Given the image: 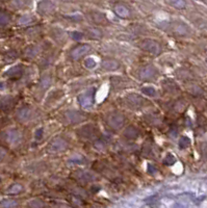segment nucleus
Masks as SVG:
<instances>
[{"label":"nucleus","instance_id":"1","mask_svg":"<svg viewBox=\"0 0 207 208\" xmlns=\"http://www.w3.org/2000/svg\"><path fill=\"white\" fill-rule=\"evenodd\" d=\"M94 96H95V89H91L89 91L84 92L78 97L79 104L82 107H91L93 102H94Z\"/></svg>","mask_w":207,"mask_h":208},{"label":"nucleus","instance_id":"2","mask_svg":"<svg viewBox=\"0 0 207 208\" xmlns=\"http://www.w3.org/2000/svg\"><path fill=\"white\" fill-rule=\"evenodd\" d=\"M141 48L143 50L149 52L151 54H158L160 51V46L156 41L153 40H145L141 43Z\"/></svg>","mask_w":207,"mask_h":208},{"label":"nucleus","instance_id":"3","mask_svg":"<svg viewBox=\"0 0 207 208\" xmlns=\"http://www.w3.org/2000/svg\"><path fill=\"white\" fill-rule=\"evenodd\" d=\"M78 132H79L78 134L80 136H82V138H95V136L97 135L98 129L93 125H86V126L81 127V128L78 130Z\"/></svg>","mask_w":207,"mask_h":208},{"label":"nucleus","instance_id":"4","mask_svg":"<svg viewBox=\"0 0 207 208\" xmlns=\"http://www.w3.org/2000/svg\"><path fill=\"white\" fill-rule=\"evenodd\" d=\"M156 74H157V70L152 66L144 67L138 71V77L144 80L153 78L154 76H156Z\"/></svg>","mask_w":207,"mask_h":208},{"label":"nucleus","instance_id":"5","mask_svg":"<svg viewBox=\"0 0 207 208\" xmlns=\"http://www.w3.org/2000/svg\"><path fill=\"white\" fill-rule=\"evenodd\" d=\"M89 49H91V47L86 44L77 46V47L74 48L72 52H71V57H72L73 60H78V58L83 56L85 53H88L89 51Z\"/></svg>","mask_w":207,"mask_h":208},{"label":"nucleus","instance_id":"6","mask_svg":"<svg viewBox=\"0 0 207 208\" xmlns=\"http://www.w3.org/2000/svg\"><path fill=\"white\" fill-rule=\"evenodd\" d=\"M107 122H108V125L112 127V128L119 129L120 127L123 125V123H124V118H123L122 114H112L110 117H108Z\"/></svg>","mask_w":207,"mask_h":208},{"label":"nucleus","instance_id":"7","mask_svg":"<svg viewBox=\"0 0 207 208\" xmlns=\"http://www.w3.org/2000/svg\"><path fill=\"white\" fill-rule=\"evenodd\" d=\"M68 147V143L63 138H56L51 143L50 145V151L51 152H60L66 150Z\"/></svg>","mask_w":207,"mask_h":208},{"label":"nucleus","instance_id":"8","mask_svg":"<svg viewBox=\"0 0 207 208\" xmlns=\"http://www.w3.org/2000/svg\"><path fill=\"white\" fill-rule=\"evenodd\" d=\"M66 117L71 123H79L84 120L85 118L84 114H82L77 110H68L66 113Z\"/></svg>","mask_w":207,"mask_h":208},{"label":"nucleus","instance_id":"9","mask_svg":"<svg viewBox=\"0 0 207 208\" xmlns=\"http://www.w3.org/2000/svg\"><path fill=\"white\" fill-rule=\"evenodd\" d=\"M5 138L10 144H18L21 141V133L16 129H11L5 134Z\"/></svg>","mask_w":207,"mask_h":208},{"label":"nucleus","instance_id":"10","mask_svg":"<svg viewBox=\"0 0 207 208\" xmlns=\"http://www.w3.org/2000/svg\"><path fill=\"white\" fill-rule=\"evenodd\" d=\"M23 73V66L21 65H18V66L12 67L11 69H8L7 72H5V75L8 77H12V78H18L22 75Z\"/></svg>","mask_w":207,"mask_h":208},{"label":"nucleus","instance_id":"11","mask_svg":"<svg viewBox=\"0 0 207 208\" xmlns=\"http://www.w3.org/2000/svg\"><path fill=\"white\" fill-rule=\"evenodd\" d=\"M126 101H127V103H128L129 106L137 108V107H140V106H141L142 102H143V99H142L141 96L132 94V95L128 96V97L126 98Z\"/></svg>","mask_w":207,"mask_h":208},{"label":"nucleus","instance_id":"12","mask_svg":"<svg viewBox=\"0 0 207 208\" xmlns=\"http://www.w3.org/2000/svg\"><path fill=\"white\" fill-rule=\"evenodd\" d=\"M119 64L118 61L113 60H106L102 63V68L106 71H113L116 69H118Z\"/></svg>","mask_w":207,"mask_h":208},{"label":"nucleus","instance_id":"13","mask_svg":"<svg viewBox=\"0 0 207 208\" xmlns=\"http://www.w3.org/2000/svg\"><path fill=\"white\" fill-rule=\"evenodd\" d=\"M38 7H39L38 10L40 12H42V13H48V12H51L54 8V3L50 1L41 2V3H39Z\"/></svg>","mask_w":207,"mask_h":208},{"label":"nucleus","instance_id":"14","mask_svg":"<svg viewBox=\"0 0 207 208\" xmlns=\"http://www.w3.org/2000/svg\"><path fill=\"white\" fill-rule=\"evenodd\" d=\"M115 12L116 14L118 15V16L122 17V18H127L129 16V11L128 8L124 7V5L122 4H118L115 7Z\"/></svg>","mask_w":207,"mask_h":208},{"label":"nucleus","instance_id":"15","mask_svg":"<svg viewBox=\"0 0 207 208\" xmlns=\"http://www.w3.org/2000/svg\"><path fill=\"white\" fill-rule=\"evenodd\" d=\"M30 114H31V111H30L29 108L27 107H23L18 111V119L21 121H26L30 118Z\"/></svg>","mask_w":207,"mask_h":208},{"label":"nucleus","instance_id":"16","mask_svg":"<svg viewBox=\"0 0 207 208\" xmlns=\"http://www.w3.org/2000/svg\"><path fill=\"white\" fill-rule=\"evenodd\" d=\"M124 135L128 138H135L138 136V130L134 126H129L125 129Z\"/></svg>","mask_w":207,"mask_h":208},{"label":"nucleus","instance_id":"17","mask_svg":"<svg viewBox=\"0 0 207 208\" xmlns=\"http://www.w3.org/2000/svg\"><path fill=\"white\" fill-rule=\"evenodd\" d=\"M22 189H23V188H22V185L16 183V184L12 185L11 187H8L7 192V194H10V195H17V194H19V192L22 191Z\"/></svg>","mask_w":207,"mask_h":208},{"label":"nucleus","instance_id":"18","mask_svg":"<svg viewBox=\"0 0 207 208\" xmlns=\"http://www.w3.org/2000/svg\"><path fill=\"white\" fill-rule=\"evenodd\" d=\"M17 206V202L15 200H2L0 202V207L1 208H15Z\"/></svg>","mask_w":207,"mask_h":208},{"label":"nucleus","instance_id":"19","mask_svg":"<svg viewBox=\"0 0 207 208\" xmlns=\"http://www.w3.org/2000/svg\"><path fill=\"white\" fill-rule=\"evenodd\" d=\"M142 92H143V94L150 96V97H153V96L156 95V89L152 86H145V88L142 89Z\"/></svg>","mask_w":207,"mask_h":208},{"label":"nucleus","instance_id":"20","mask_svg":"<svg viewBox=\"0 0 207 208\" xmlns=\"http://www.w3.org/2000/svg\"><path fill=\"white\" fill-rule=\"evenodd\" d=\"M26 55L28 57H33L36 56V54L39 53V47H36V46H31V47L26 49Z\"/></svg>","mask_w":207,"mask_h":208},{"label":"nucleus","instance_id":"21","mask_svg":"<svg viewBox=\"0 0 207 208\" xmlns=\"http://www.w3.org/2000/svg\"><path fill=\"white\" fill-rule=\"evenodd\" d=\"M190 144V138H186V136H182L180 138V141H179V148L180 149H185L187 148L188 146Z\"/></svg>","mask_w":207,"mask_h":208},{"label":"nucleus","instance_id":"22","mask_svg":"<svg viewBox=\"0 0 207 208\" xmlns=\"http://www.w3.org/2000/svg\"><path fill=\"white\" fill-rule=\"evenodd\" d=\"M8 22H10V16L3 12H0V25H7Z\"/></svg>","mask_w":207,"mask_h":208},{"label":"nucleus","instance_id":"23","mask_svg":"<svg viewBox=\"0 0 207 208\" xmlns=\"http://www.w3.org/2000/svg\"><path fill=\"white\" fill-rule=\"evenodd\" d=\"M175 161H176V158H175L174 155L168 154L165 157V159H163V163L166 164V166H172V164L175 163Z\"/></svg>","mask_w":207,"mask_h":208},{"label":"nucleus","instance_id":"24","mask_svg":"<svg viewBox=\"0 0 207 208\" xmlns=\"http://www.w3.org/2000/svg\"><path fill=\"white\" fill-rule=\"evenodd\" d=\"M84 66L88 68V69H93V68L96 67V61L93 57H89L84 60Z\"/></svg>","mask_w":207,"mask_h":208},{"label":"nucleus","instance_id":"25","mask_svg":"<svg viewBox=\"0 0 207 208\" xmlns=\"http://www.w3.org/2000/svg\"><path fill=\"white\" fill-rule=\"evenodd\" d=\"M29 206L31 208H43V206H44V203H43L41 200H38V199H36V200H32L31 202H30Z\"/></svg>","mask_w":207,"mask_h":208},{"label":"nucleus","instance_id":"26","mask_svg":"<svg viewBox=\"0 0 207 208\" xmlns=\"http://www.w3.org/2000/svg\"><path fill=\"white\" fill-rule=\"evenodd\" d=\"M174 29L176 32L179 33V35H184V33L186 32V28H185V26L183 24H177V25L174 26Z\"/></svg>","mask_w":207,"mask_h":208},{"label":"nucleus","instance_id":"27","mask_svg":"<svg viewBox=\"0 0 207 208\" xmlns=\"http://www.w3.org/2000/svg\"><path fill=\"white\" fill-rule=\"evenodd\" d=\"M170 4L173 5V7H177V8H183L185 7V2L182 1V0H176V1H170Z\"/></svg>","mask_w":207,"mask_h":208},{"label":"nucleus","instance_id":"28","mask_svg":"<svg viewBox=\"0 0 207 208\" xmlns=\"http://www.w3.org/2000/svg\"><path fill=\"white\" fill-rule=\"evenodd\" d=\"M30 21H31V18L30 16H22L18 21V23L20 24V25H26V24L30 23Z\"/></svg>","mask_w":207,"mask_h":208},{"label":"nucleus","instance_id":"29","mask_svg":"<svg viewBox=\"0 0 207 208\" xmlns=\"http://www.w3.org/2000/svg\"><path fill=\"white\" fill-rule=\"evenodd\" d=\"M82 33L79 32V31H72L71 32V38L73 40H75V41H80V40L82 39Z\"/></svg>","mask_w":207,"mask_h":208},{"label":"nucleus","instance_id":"30","mask_svg":"<svg viewBox=\"0 0 207 208\" xmlns=\"http://www.w3.org/2000/svg\"><path fill=\"white\" fill-rule=\"evenodd\" d=\"M41 85H42L44 89L48 88V86L50 85V79L47 78V77H44V78L42 79V81H41Z\"/></svg>","mask_w":207,"mask_h":208},{"label":"nucleus","instance_id":"31","mask_svg":"<svg viewBox=\"0 0 207 208\" xmlns=\"http://www.w3.org/2000/svg\"><path fill=\"white\" fill-rule=\"evenodd\" d=\"M147 172L149 173L150 175H153V174L156 172L155 167H153L152 164H148V167H147Z\"/></svg>","mask_w":207,"mask_h":208},{"label":"nucleus","instance_id":"32","mask_svg":"<svg viewBox=\"0 0 207 208\" xmlns=\"http://www.w3.org/2000/svg\"><path fill=\"white\" fill-rule=\"evenodd\" d=\"M43 132H44L43 128H39L38 130H36V139H41L42 136H43Z\"/></svg>","mask_w":207,"mask_h":208},{"label":"nucleus","instance_id":"33","mask_svg":"<svg viewBox=\"0 0 207 208\" xmlns=\"http://www.w3.org/2000/svg\"><path fill=\"white\" fill-rule=\"evenodd\" d=\"M7 156V151L3 148H0V161H2Z\"/></svg>","mask_w":207,"mask_h":208},{"label":"nucleus","instance_id":"34","mask_svg":"<svg viewBox=\"0 0 207 208\" xmlns=\"http://www.w3.org/2000/svg\"><path fill=\"white\" fill-rule=\"evenodd\" d=\"M4 89V83L0 81V91H2V89Z\"/></svg>","mask_w":207,"mask_h":208},{"label":"nucleus","instance_id":"35","mask_svg":"<svg viewBox=\"0 0 207 208\" xmlns=\"http://www.w3.org/2000/svg\"><path fill=\"white\" fill-rule=\"evenodd\" d=\"M0 180H1V179H0Z\"/></svg>","mask_w":207,"mask_h":208}]
</instances>
